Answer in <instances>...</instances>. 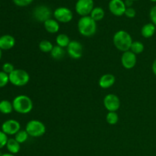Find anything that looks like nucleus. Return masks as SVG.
<instances>
[{
  "label": "nucleus",
  "instance_id": "obj_9",
  "mask_svg": "<svg viewBox=\"0 0 156 156\" xmlns=\"http://www.w3.org/2000/svg\"><path fill=\"white\" fill-rule=\"evenodd\" d=\"M55 19L60 23H69L73 20V14L69 9L66 7H59L53 12Z\"/></svg>",
  "mask_w": 156,
  "mask_h": 156
},
{
  "label": "nucleus",
  "instance_id": "obj_29",
  "mask_svg": "<svg viewBox=\"0 0 156 156\" xmlns=\"http://www.w3.org/2000/svg\"><path fill=\"white\" fill-rule=\"evenodd\" d=\"M8 140H9L8 136L5 133H3L2 131L0 130V149L6 146Z\"/></svg>",
  "mask_w": 156,
  "mask_h": 156
},
{
  "label": "nucleus",
  "instance_id": "obj_36",
  "mask_svg": "<svg viewBox=\"0 0 156 156\" xmlns=\"http://www.w3.org/2000/svg\"><path fill=\"white\" fill-rule=\"evenodd\" d=\"M2 50L0 49V60H1L2 59Z\"/></svg>",
  "mask_w": 156,
  "mask_h": 156
},
{
  "label": "nucleus",
  "instance_id": "obj_19",
  "mask_svg": "<svg viewBox=\"0 0 156 156\" xmlns=\"http://www.w3.org/2000/svg\"><path fill=\"white\" fill-rule=\"evenodd\" d=\"M65 55L66 51L64 50V48L59 47L57 45L54 46L52 51L50 52V56H51V57L53 59H56V60H61L62 59H63Z\"/></svg>",
  "mask_w": 156,
  "mask_h": 156
},
{
  "label": "nucleus",
  "instance_id": "obj_20",
  "mask_svg": "<svg viewBox=\"0 0 156 156\" xmlns=\"http://www.w3.org/2000/svg\"><path fill=\"white\" fill-rule=\"evenodd\" d=\"M13 111L12 102L8 100H2L0 101V113L3 114H9Z\"/></svg>",
  "mask_w": 156,
  "mask_h": 156
},
{
  "label": "nucleus",
  "instance_id": "obj_28",
  "mask_svg": "<svg viewBox=\"0 0 156 156\" xmlns=\"http://www.w3.org/2000/svg\"><path fill=\"white\" fill-rule=\"evenodd\" d=\"M15 69L14 67L13 64H12L11 62H5L2 65V71L8 75L12 73Z\"/></svg>",
  "mask_w": 156,
  "mask_h": 156
},
{
  "label": "nucleus",
  "instance_id": "obj_13",
  "mask_svg": "<svg viewBox=\"0 0 156 156\" xmlns=\"http://www.w3.org/2000/svg\"><path fill=\"white\" fill-rule=\"evenodd\" d=\"M136 55L130 50L123 52L121 56L122 66L126 69H131L134 68L136 64Z\"/></svg>",
  "mask_w": 156,
  "mask_h": 156
},
{
  "label": "nucleus",
  "instance_id": "obj_11",
  "mask_svg": "<svg viewBox=\"0 0 156 156\" xmlns=\"http://www.w3.org/2000/svg\"><path fill=\"white\" fill-rule=\"evenodd\" d=\"M21 130V124L16 120H7L2 124V131L7 136L15 135Z\"/></svg>",
  "mask_w": 156,
  "mask_h": 156
},
{
  "label": "nucleus",
  "instance_id": "obj_16",
  "mask_svg": "<svg viewBox=\"0 0 156 156\" xmlns=\"http://www.w3.org/2000/svg\"><path fill=\"white\" fill-rule=\"evenodd\" d=\"M44 26L45 30L50 34H56L59 30V24L56 19L47 20L44 23Z\"/></svg>",
  "mask_w": 156,
  "mask_h": 156
},
{
  "label": "nucleus",
  "instance_id": "obj_4",
  "mask_svg": "<svg viewBox=\"0 0 156 156\" xmlns=\"http://www.w3.org/2000/svg\"><path fill=\"white\" fill-rule=\"evenodd\" d=\"M9 76V82L17 87H22L30 81V75L27 71L21 69H15Z\"/></svg>",
  "mask_w": 156,
  "mask_h": 156
},
{
  "label": "nucleus",
  "instance_id": "obj_1",
  "mask_svg": "<svg viewBox=\"0 0 156 156\" xmlns=\"http://www.w3.org/2000/svg\"><path fill=\"white\" fill-rule=\"evenodd\" d=\"M133 38L127 31L120 30L114 34L113 37V43L116 48L121 52H126L130 50Z\"/></svg>",
  "mask_w": 156,
  "mask_h": 156
},
{
  "label": "nucleus",
  "instance_id": "obj_33",
  "mask_svg": "<svg viewBox=\"0 0 156 156\" xmlns=\"http://www.w3.org/2000/svg\"><path fill=\"white\" fill-rule=\"evenodd\" d=\"M124 3L126 8H130L131 6H132L133 3V0H126V1L124 2Z\"/></svg>",
  "mask_w": 156,
  "mask_h": 156
},
{
  "label": "nucleus",
  "instance_id": "obj_18",
  "mask_svg": "<svg viewBox=\"0 0 156 156\" xmlns=\"http://www.w3.org/2000/svg\"><path fill=\"white\" fill-rule=\"evenodd\" d=\"M20 145L21 144L18 142H17L15 138H11L9 139V140H8L7 144H6V148H7V150L9 151V153L15 155V154L18 153L20 149H21V146Z\"/></svg>",
  "mask_w": 156,
  "mask_h": 156
},
{
  "label": "nucleus",
  "instance_id": "obj_17",
  "mask_svg": "<svg viewBox=\"0 0 156 156\" xmlns=\"http://www.w3.org/2000/svg\"><path fill=\"white\" fill-rule=\"evenodd\" d=\"M156 26L152 23H148L143 26L141 29V34L145 38H150L155 34Z\"/></svg>",
  "mask_w": 156,
  "mask_h": 156
},
{
  "label": "nucleus",
  "instance_id": "obj_25",
  "mask_svg": "<svg viewBox=\"0 0 156 156\" xmlns=\"http://www.w3.org/2000/svg\"><path fill=\"white\" fill-rule=\"evenodd\" d=\"M28 133L26 130H20L15 135V139L17 142L21 144V143H25L28 139Z\"/></svg>",
  "mask_w": 156,
  "mask_h": 156
},
{
  "label": "nucleus",
  "instance_id": "obj_6",
  "mask_svg": "<svg viewBox=\"0 0 156 156\" xmlns=\"http://www.w3.org/2000/svg\"><path fill=\"white\" fill-rule=\"evenodd\" d=\"M93 0H78L76 4V12L80 16H88L94 9Z\"/></svg>",
  "mask_w": 156,
  "mask_h": 156
},
{
  "label": "nucleus",
  "instance_id": "obj_26",
  "mask_svg": "<svg viewBox=\"0 0 156 156\" xmlns=\"http://www.w3.org/2000/svg\"><path fill=\"white\" fill-rule=\"evenodd\" d=\"M106 121L110 125L117 124V122L119 121L118 114H117V112H108L106 116Z\"/></svg>",
  "mask_w": 156,
  "mask_h": 156
},
{
  "label": "nucleus",
  "instance_id": "obj_10",
  "mask_svg": "<svg viewBox=\"0 0 156 156\" xmlns=\"http://www.w3.org/2000/svg\"><path fill=\"white\" fill-rule=\"evenodd\" d=\"M66 52L72 59H79L83 54V46L78 41H71L66 47Z\"/></svg>",
  "mask_w": 156,
  "mask_h": 156
},
{
  "label": "nucleus",
  "instance_id": "obj_2",
  "mask_svg": "<svg viewBox=\"0 0 156 156\" xmlns=\"http://www.w3.org/2000/svg\"><path fill=\"white\" fill-rule=\"evenodd\" d=\"M78 30L80 34L84 37H90L94 36L97 31L96 21H94L90 15L81 17L78 21Z\"/></svg>",
  "mask_w": 156,
  "mask_h": 156
},
{
  "label": "nucleus",
  "instance_id": "obj_39",
  "mask_svg": "<svg viewBox=\"0 0 156 156\" xmlns=\"http://www.w3.org/2000/svg\"><path fill=\"white\" fill-rule=\"evenodd\" d=\"M0 37H1V36H0Z\"/></svg>",
  "mask_w": 156,
  "mask_h": 156
},
{
  "label": "nucleus",
  "instance_id": "obj_35",
  "mask_svg": "<svg viewBox=\"0 0 156 156\" xmlns=\"http://www.w3.org/2000/svg\"><path fill=\"white\" fill-rule=\"evenodd\" d=\"M1 156H15V155L11 153H5V154H2Z\"/></svg>",
  "mask_w": 156,
  "mask_h": 156
},
{
  "label": "nucleus",
  "instance_id": "obj_7",
  "mask_svg": "<svg viewBox=\"0 0 156 156\" xmlns=\"http://www.w3.org/2000/svg\"><path fill=\"white\" fill-rule=\"evenodd\" d=\"M103 104L108 112H117L120 108V98L114 94H107L104 98Z\"/></svg>",
  "mask_w": 156,
  "mask_h": 156
},
{
  "label": "nucleus",
  "instance_id": "obj_38",
  "mask_svg": "<svg viewBox=\"0 0 156 156\" xmlns=\"http://www.w3.org/2000/svg\"><path fill=\"white\" fill-rule=\"evenodd\" d=\"M133 1H136V0H133Z\"/></svg>",
  "mask_w": 156,
  "mask_h": 156
},
{
  "label": "nucleus",
  "instance_id": "obj_34",
  "mask_svg": "<svg viewBox=\"0 0 156 156\" xmlns=\"http://www.w3.org/2000/svg\"><path fill=\"white\" fill-rule=\"evenodd\" d=\"M152 72H153L154 74L156 76V59L154 60L153 63H152Z\"/></svg>",
  "mask_w": 156,
  "mask_h": 156
},
{
  "label": "nucleus",
  "instance_id": "obj_32",
  "mask_svg": "<svg viewBox=\"0 0 156 156\" xmlns=\"http://www.w3.org/2000/svg\"><path fill=\"white\" fill-rule=\"evenodd\" d=\"M149 16H150V19L152 24H154L156 26V5L153 6L151 9L150 12H149Z\"/></svg>",
  "mask_w": 156,
  "mask_h": 156
},
{
  "label": "nucleus",
  "instance_id": "obj_3",
  "mask_svg": "<svg viewBox=\"0 0 156 156\" xmlns=\"http://www.w3.org/2000/svg\"><path fill=\"white\" fill-rule=\"evenodd\" d=\"M14 111L21 114H27L33 109V101L27 95L20 94L16 96L12 101Z\"/></svg>",
  "mask_w": 156,
  "mask_h": 156
},
{
  "label": "nucleus",
  "instance_id": "obj_23",
  "mask_svg": "<svg viewBox=\"0 0 156 156\" xmlns=\"http://www.w3.org/2000/svg\"><path fill=\"white\" fill-rule=\"evenodd\" d=\"M53 44L47 40H43L39 44V49L43 53H50L53 48Z\"/></svg>",
  "mask_w": 156,
  "mask_h": 156
},
{
  "label": "nucleus",
  "instance_id": "obj_12",
  "mask_svg": "<svg viewBox=\"0 0 156 156\" xmlns=\"http://www.w3.org/2000/svg\"><path fill=\"white\" fill-rule=\"evenodd\" d=\"M108 8L111 13L117 17L124 15L126 7L123 0H111L108 5Z\"/></svg>",
  "mask_w": 156,
  "mask_h": 156
},
{
  "label": "nucleus",
  "instance_id": "obj_15",
  "mask_svg": "<svg viewBox=\"0 0 156 156\" xmlns=\"http://www.w3.org/2000/svg\"><path fill=\"white\" fill-rule=\"evenodd\" d=\"M116 82V78L112 74H105L100 78L98 81L99 86L103 89H107L114 85Z\"/></svg>",
  "mask_w": 156,
  "mask_h": 156
},
{
  "label": "nucleus",
  "instance_id": "obj_14",
  "mask_svg": "<svg viewBox=\"0 0 156 156\" xmlns=\"http://www.w3.org/2000/svg\"><path fill=\"white\" fill-rule=\"evenodd\" d=\"M15 45V39L10 34H4L0 37V49L2 50H9Z\"/></svg>",
  "mask_w": 156,
  "mask_h": 156
},
{
  "label": "nucleus",
  "instance_id": "obj_8",
  "mask_svg": "<svg viewBox=\"0 0 156 156\" xmlns=\"http://www.w3.org/2000/svg\"><path fill=\"white\" fill-rule=\"evenodd\" d=\"M51 16V10L46 5L37 6L33 11V18L39 22L44 23L46 21L50 19Z\"/></svg>",
  "mask_w": 156,
  "mask_h": 156
},
{
  "label": "nucleus",
  "instance_id": "obj_37",
  "mask_svg": "<svg viewBox=\"0 0 156 156\" xmlns=\"http://www.w3.org/2000/svg\"><path fill=\"white\" fill-rule=\"evenodd\" d=\"M150 1L153 2H156V0H150Z\"/></svg>",
  "mask_w": 156,
  "mask_h": 156
},
{
  "label": "nucleus",
  "instance_id": "obj_31",
  "mask_svg": "<svg viewBox=\"0 0 156 156\" xmlns=\"http://www.w3.org/2000/svg\"><path fill=\"white\" fill-rule=\"evenodd\" d=\"M124 15H126L127 18H133L134 17L136 16V12L135 9H134L133 8H132V7L126 8V11H125Z\"/></svg>",
  "mask_w": 156,
  "mask_h": 156
},
{
  "label": "nucleus",
  "instance_id": "obj_24",
  "mask_svg": "<svg viewBox=\"0 0 156 156\" xmlns=\"http://www.w3.org/2000/svg\"><path fill=\"white\" fill-rule=\"evenodd\" d=\"M144 44H143L142 42H140V41H133L130 47V51H132L133 53H135L136 55V54H140V53H143L144 51Z\"/></svg>",
  "mask_w": 156,
  "mask_h": 156
},
{
  "label": "nucleus",
  "instance_id": "obj_27",
  "mask_svg": "<svg viewBox=\"0 0 156 156\" xmlns=\"http://www.w3.org/2000/svg\"><path fill=\"white\" fill-rule=\"evenodd\" d=\"M9 82V76L4 73L3 71H0V88L6 86Z\"/></svg>",
  "mask_w": 156,
  "mask_h": 156
},
{
  "label": "nucleus",
  "instance_id": "obj_30",
  "mask_svg": "<svg viewBox=\"0 0 156 156\" xmlns=\"http://www.w3.org/2000/svg\"><path fill=\"white\" fill-rule=\"evenodd\" d=\"M13 2L19 7H25L33 2L34 0H12Z\"/></svg>",
  "mask_w": 156,
  "mask_h": 156
},
{
  "label": "nucleus",
  "instance_id": "obj_22",
  "mask_svg": "<svg viewBox=\"0 0 156 156\" xmlns=\"http://www.w3.org/2000/svg\"><path fill=\"white\" fill-rule=\"evenodd\" d=\"M90 16L94 21L96 22L99 21H101L105 17V11L101 7H95L93 9L92 12L90 14Z\"/></svg>",
  "mask_w": 156,
  "mask_h": 156
},
{
  "label": "nucleus",
  "instance_id": "obj_21",
  "mask_svg": "<svg viewBox=\"0 0 156 156\" xmlns=\"http://www.w3.org/2000/svg\"><path fill=\"white\" fill-rule=\"evenodd\" d=\"M70 41H70L68 35L65 34H59L57 35L56 38V45L62 47V48H66V47H68Z\"/></svg>",
  "mask_w": 156,
  "mask_h": 156
},
{
  "label": "nucleus",
  "instance_id": "obj_5",
  "mask_svg": "<svg viewBox=\"0 0 156 156\" xmlns=\"http://www.w3.org/2000/svg\"><path fill=\"white\" fill-rule=\"evenodd\" d=\"M25 130L31 137H41L46 133V126L44 123L37 120H31L26 124Z\"/></svg>",
  "mask_w": 156,
  "mask_h": 156
}]
</instances>
